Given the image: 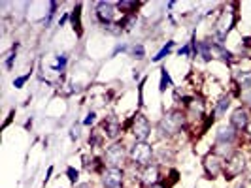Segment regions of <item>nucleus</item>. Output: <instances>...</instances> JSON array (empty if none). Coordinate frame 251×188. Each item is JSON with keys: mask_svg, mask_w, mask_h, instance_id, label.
I'll return each mask as SVG.
<instances>
[{"mask_svg": "<svg viewBox=\"0 0 251 188\" xmlns=\"http://www.w3.org/2000/svg\"><path fill=\"white\" fill-rule=\"evenodd\" d=\"M81 10H83V4H75L74 10L70 12V25L74 30L75 38H83V23H81Z\"/></svg>", "mask_w": 251, "mask_h": 188, "instance_id": "4468645a", "label": "nucleus"}, {"mask_svg": "<svg viewBox=\"0 0 251 188\" xmlns=\"http://www.w3.org/2000/svg\"><path fill=\"white\" fill-rule=\"evenodd\" d=\"M66 21H70V12H64L63 17H59V21H57V26H59V28H63V26L66 25Z\"/></svg>", "mask_w": 251, "mask_h": 188, "instance_id": "7c9ffc66", "label": "nucleus"}, {"mask_svg": "<svg viewBox=\"0 0 251 188\" xmlns=\"http://www.w3.org/2000/svg\"><path fill=\"white\" fill-rule=\"evenodd\" d=\"M125 179V169H121V167H106L104 173L100 175V185L102 188H123Z\"/></svg>", "mask_w": 251, "mask_h": 188, "instance_id": "1a4fd4ad", "label": "nucleus"}, {"mask_svg": "<svg viewBox=\"0 0 251 188\" xmlns=\"http://www.w3.org/2000/svg\"><path fill=\"white\" fill-rule=\"evenodd\" d=\"M202 167H204V177L214 181L219 175H223V169H225V158L219 156L217 152L210 150L204 158H202Z\"/></svg>", "mask_w": 251, "mask_h": 188, "instance_id": "0eeeda50", "label": "nucleus"}, {"mask_svg": "<svg viewBox=\"0 0 251 188\" xmlns=\"http://www.w3.org/2000/svg\"><path fill=\"white\" fill-rule=\"evenodd\" d=\"M153 158H155V147L148 141H134L128 147V162L134 164L140 169L153 164L151 162Z\"/></svg>", "mask_w": 251, "mask_h": 188, "instance_id": "7ed1b4c3", "label": "nucleus"}, {"mask_svg": "<svg viewBox=\"0 0 251 188\" xmlns=\"http://www.w3.org/2000/svg\"><path fill=\"white\" fill-rule=\"evenodd\" d=\"M199 57H201L204 63H212V61L215 59L210 36H206L204 40H199Z\"/></svg>", "mask_w": 251, "mask_h": 188, "instance_id": "dca6fc26", "label": "nucleus"}, {"mask_svg": "<svg viewBox=\"0 0 251 188\" xmlns=\"http://www.w3.org/2000/svg\"><path fill=\"white\" fill-rule=\"evenodd\" d=\"M246 136H248V138L251 139V123L248 125V128H246Z\"/></svg>", "mask_w": 251, "mask_h": 188, "instance_id": "f704fd0d", "label": "nucleus"}, {"mask_svg": "<svg viewBox=\"0 0 251 188\" xmlns=\"http://www.w3.org/2000/svg\"><path fill=\"white\" fill-rule=\"evenodd\" d=\"M115 4H117V12H121V17L138 15V10L144 6L142 2H134V0H119Z\"/></svg>", "mask_w": 251, "mask_h": 188, "instance_id": "2eb2a0df", "label": "nucleus"}, {"mask_svg": "<svg viewBox=\"0 0 251 188\" xmlns=\"http://www.w3.org/2000/svg\"><path fill=\"white\" fill-rule=\"evenodd\" d=\"M155 156H157V164H172L174 162V158H176V154H174V149H170V147H163V149H157L155 150Z\"/></svg>", "mask_w": 251, "mask_h": 188, "instance_id": "6ab92c4d", "label": "nucleus"}, {"mask_svg": "<svg viewBox=\"0 0 251 188\" xmlns=\"http://www.w3.org/2000/svg\"><path fill=\"white\" fill-rule=\"evenodd\" d=\"M128 55L134 59V61H144L146 59V45L142 42H136V43H130V51Z\"/></svg>", "mask_w": 251, "mask_h": 188, "instance_id": "b1692460", "label": "nucleus"}, {"mask_svg": "<svg viewBox=\"0 0 251 188\" xmlns=\"http://www.w3.org/2000/svg\"><path fill=\"white\" fill-rule=\"evenodd\" d=\"M74 188H93V183H77Z\"/></svg>", "mask_w": 251, "mask_h": 188, "instance_id": "473e14b6", "label": "nucleus"}, {"mask_svg": "<svg viewBox=\"0 0 251 188\" xmlns=\"http://www.w3.org/2000/svg\"><path fill=\"white\" fill-rule=\"evenodd\" d=\"M172 87V75H170V72H168V68L166 66H163L161 68V81H159V92L161 94H164L168 88Z\"/></svg>", "mask_w": 251, "mask_h": 188, "instance_id": "4be33fe9", "label": "nucleus"}, {"mask_svg": "<svg viewBox=\"0 0 251 188\" xmlns=\"http://www.w3.org/2000/svg\"><path fill=\"white\" fill-rule=\"evenodd\" d=\"M117 4L115 2H110V0H100L95 4V10H93V17H95V23L97 25H110V23H115L117 21Z\"/></svg>", "mask_w": 251, "mask_h": 188, "instance_id": "423d86ee", "label": "nucleus"}, {"mask_svg": "<svg viewBox=\"0 0 251 188\" xmlns=\"http://www.w3.org/2000/svg\"><path fill=\"white\" fill-rule=\"evenodd\" d=\"M102 160L106 164V167H126V160H128V149L126 145L117 139V141H112L108 147H104V152H102Z\"/></svg>", "mask_w": 251, "mask_h": 188, "instance_id": "f03ea898", "label": "nucleus"}, {"mask_svg": "<svg viewBox=\"0 0 251 188\" xmlns=\"http://www.w3.org/2000/svg\"><path fill=\"white\" fill-rule=\"evenodd\" d=\"M138 179H140V183L144 185V188L159 183V181H161V167H159V164H150V166L142 167Z\"/></svg>", "mask_w": 251, "mask_h": 188, "instance_id": "9b49d317", "label": "nucleus"}, {"mask_svg": "<svg viewBox=\"0 0 251 188\" xmlns=\"http://www.w3.org/2000/svg\"><path fill=\"white\" fill-rule=\"evenodd\" d=\"M248 169V158L242 150H234L228 158L225 160V169H223V177L225 181H234Z\"/></svg>", "mask_w": 251, "mask_h": 188, "instance_id": "39448f33", "label": "nucleus"}, {"mask_svg": "<svg viewBox=\"0 0 251 188\" xmlns=\"http://www.w3.org/2000/svg\"><path fill=\"white\" fill-rule=\"evenodd\" d=\"M66 177H68V181H70L74 187L79 183V171L75 169L74 166H68V167H66Z\"/></svg>", "mask_w": 251, "mask_h": 188, "instance_id": "c85d7f7f", "label": "nucleus"}, {"mask_svg": "<svg viewBox=\"0 0 251 188\" xmlns=\"http://www.w3.org/2000/svg\"><path fill=\"white\" fill-rule=\"evenodd\" d=\"M51 173H53V166H51L50 169H48V175H46V183L50 181V177H51Z\"/></svg>", "mask_w": 251, "mask_h": 188, "instance_id": "c9c22d12", "label": "nucleus"}, {"mask_svg": "<svg viewBox=\"0 0 251 188\" xmlns=\"http://www.w3.org/2000/svg\"><path fill=\"white\" fill-rule=\"evenodd\" d=\"M99 128H100L102 134L110 139V141H117V139H119V136H121V132H123L121 119H119L117 115H113V113L102 119L100 125H99Z\"/></svg>", "mask_w": 251, "mask_h": 188, "instance_id": "6e6552de", "label": "nucleus"}, {"mask_svg": "<svg viewBox=\"0 0 251 188\" xmlns=\"http://www.w3.org/2000/svg\"><path fill=\"white\" fill-rule=\"evenodd\" d=\"M130 136L134 138V141H148L151 138L153 132V125L148 119V115L142 111H136L130 117Z\"/></svg>", "mask_w": 251, "mask_h": 188, "instance_id": "20e7f679", "label": "nucleus"}, {"mask_svg": "<svg viewBox=\"0 0 251 188\" xmlns=\"http://www.w3.org/2000/svg\"><path fill=\"white\" fill-rule=\"evenodd\" d=\"M132 79H134V81H138V79H140V70H134V72H132Z\"/></svg>", "mask_w": 251, "mask_h": 188, "instance_id": "72a5a7b5", "label": "nucleus"}, {"mask_svg": "<svg viewBox=\"0 0 251 188\" xmlns=\"http://www.w3.org/2000/svg\"><path fill=\"white\" fill-rule=\"evenodd\" d=\"M250 123H251V111L248 107H244V105L234 107L232 113H230V117H228V125L232 126L234 130H238V132H246V128H248Z\"/></svg>", "mask_w": 251, "mask_h": 188, "instance_id": "9d476101", "label": "nucleus"}, {"mask_svg": "<svg viewBox=\"0 0 251 188\" xmlns=\"http://www.w3.org/2000/svg\"><path fill=\"white\" fill-rule=\"evenodd\" d=\"M189 128L187 115L181 107H170L157 123V134L161 139H172Z\"/></svg>", "mask_w": 251, "mask_h": 188, "instance_id": "f257e3e1", "label": "nucleus"}, {"mask_svg": "<svg viewBox=\"0 0 251 188\" xmlns=\"http://www.w3.org/2000/svg\"><path fill=\"white\" fill-rule=\"evenodd\" d=\"M238 188H246V183H244V185H238Z\"/></svg>", "mask_w": 251, "mask_h": 188, "instance_id": "e433bc0d", "label": "nucleus"}, {"mask_svg": "<svg viewBox=\"0 0 251 188\" xmlns=\"http://www.w3.org/2000/svg\"><path fill=\"white\" fill-rule=\"evenodd\" d=\"M146 188H170V185H168V183H164V181H159V183L150 185V187H146Z\"/></svg>", "mask_w": 251, "mask_h": 188, "instance_id": "2f4dec72", "label": "nucleus"}, {"mask_svg": "<svg viewBox=\"0 0 251 188\" xmlns=\"http://www.w3.org/2000/svg\"><path fill=\"white\" fill-rule=\"evenodd\" d=\"M81 126H83L81 121H75L74 125L70 126V139L72 141H79V138H81Z\"/></svg>", "mask_w": 251, "mask_h": 188, "instance_id": "bb28decb", "label": "nucleus"}, {"mask_svg": "<svg viewBox=\"0 0 251 188\" xmlns=\"http://www.w3.org/2000/svg\"><path fill=\"white\" fill-rule=\"evenodd\" d=\"M100 28L104 30V34H110V36H113V38H119L125 34V30H123V26H121L119 21L110 23V25H104V26H100Z\"/></svg>", "mask_w": 251, "mask_h": 188, "instance_id": "393cba45", "label": "nucleus"}, {"mask_svg": "<svg viewBox=\"0 0 251 188\" xmlns=\"http://www.w3.org/2000/svg\"><path fill=\"white\" fill-rule=\"evenodd\" d=\"M128 51H130V43H117V45L113 47L110 59H115L117 55H128Z\"/></svg>", "mask_w": 251, "mask_h": 188, "instance_id": "cd10ccee", "label": "nucleus"}, {"mask_svg": "<svg viewBox=\"0 0 251 188\" xmlns=\"http://www.w3.org/2000/svg\"><path fill=\"white\" fill-rule=\"evenodd\" d=\"M230 105H232V94L230 92H223L217 102L214 104V107H212V113H214V117L217 121H221V119H225L226 117V111L230 109Z\"/></svg>", "mask_w": 251, "mask_h": 188, "instance_id": "f8f14e48", "label": "nucleus"}, {"mask_svg": "<svg viewBox=\"0 0 251 188\" xmlns=\"http://www.w3.org/2000/svg\"><path fill=\"white\" fill-rule=\"evenodd\" d=\"M32 77V72H26L23 75H17L15 79H13V88H17V90H21V88L26 85V81Z\"/></svg>", "mask_w": 251, "mask_h": 188, "instance_id": "a878e982", "label": "nucleus"}, {"mask_svg": "<svg viewBox=\"0 0 251 188\" xmlns=\"http://www.w3.org/2000/svg\"><path fill=\"white\" fill-rule=\"evenodd\" d=\"M68 53H59L57 57H55V63L51 64V70L53 72H57V74H64V70H66V66H68Z\"/></svg>", "mask_w": 251, "mask_h": 188, "instance_id": "412c9836", "label": "nucleus"}, {"mask_svg": "<svg viewBox=\"0 0 251 188\" xmlns=\"http://www.w3.org/2000/svg\"><path fill=\"white\" fill-rule=\"evenodd\" d=\"M87 141H89V147H91V150L102 149V147H104V141H106V136L102 134V130L97 126V128H93V130H91Z\"/></svg>", "mask_w": 251, "mask_h": 188, "instance_id": "f3484780", "label": "nucleus"}, {"mask_svg": "<svg viewBox=\"0 0 251 188\" xmlns=\"http://www.w3.org/2000/svg\"><path fill=\"white\" fill-rule=\"evenodd\" d=\"M81 162H83V169H85L87 173H100L102 175L104 169H106L104 160L99 158V156H95V154H91V152L81 156Z\"/></svg>", "mask_w": 251, "mask_h": 188, "instance_id": "ddd939ff", "label": "nucleus"}, {"mask_svg": "<svg viewBox=\"0 0 251 188\" xmlns=\"http://www.w3.org/2000/svg\"><path fill=\"white\" fill-rule=\"evenodd\" d=\"M83 126H95L97 125V111L95 109H89L87 115H85V119L81 121Z\"/></svg>", "mask_w": 251, "mask_h": 188, "instance_id": "c756f323", "label": "nucleus"}, {"mask_svg": "<svg viewBox=\"0 0 251 188\" xmlns=\"http://www.w3.org/2000/svg\"><path fill=\"white\" fill-rule=\"evenodd\" d=\"M174 47H176V42L174 40H168L166 43H164L161 49L157 51L155 55H153V59H151V63L153 64H157V63H161V61H164L166 57H170V53L174 51Z\"/></svg>", "mask_w": 251, "mask_h": 188, "instance_id": "a211bd4d", "label": "nucleus"}, {"mask_svg": "<svg viewBox=\"0 0 251 188\" xmlns=\"http://www.w3.org/2000/svg\"><path fill=\"white\" fill-rule=\"evenodd\" d=\"M17 49H19V45L15 43V45H12V49L4 55V68H6V72H12L13 70L15 61H17Z\"/></svg>", "mask_w": 251, "mask_h": 188, "instance_id": "5701e85b", "label": "nucleus"}, {"mask_svg": "<svg viewBox=\"0 0 251 188\" xmlns=\"http://www.w3.org/2000/svg\"><path fill=\"white\" fill-rule=\"evenodd\" d=\"M61 8V2H57V0H51L48 2V13H46V17H44V28H50L51 23H53V19H55V15H57V10Z\"/></svg>", "mask_w": 251, "mask_h": 188, "instance_id": "aec40b11", "label": "nucleus"}]
</instances>
